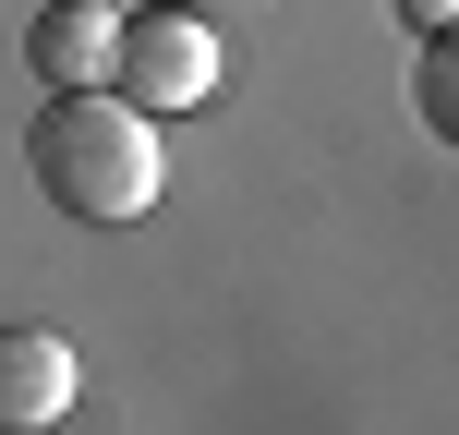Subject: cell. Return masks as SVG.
<instances>
[{
  "label": "cell",
  "instance_id": "6",
  "mask_svg": "<svg viewBox=\"0 0 459 435\" xmlns=\"http://www.w3.org/2000/svg\"><path fill=\"white\" fill-rule=\"evenodd\" d=\"M399 24H423V37H436V24H459V0H399Z\"/></svg>",
  "mask_w": 459,
  "mask_h": 435
},
{
  "label": "cell",
  "instance_id": "3",
  "mask_svg": "<svg viewBox=\"0 0 459 435\" xmlns=\"http://www.w3.org/2000/svg\"><path fill=\"white\" fill-rule=\"evenodd\" d=\"M24 61H37V85H121V13L48 0V13L24 24Z\"/></svg>",
  "mask_w": 459,
  "mask_h": 435
},
{
  "label": "cell",
  "instance_id": "4",
  "mask_svg": "<svg viewBox=\"0 0 459 435\" xmlns=\"http://www.w3.org/2000/svg\"><path fill=\"white\" fill-rule=\"evenodd\" d=\"M73 412V339H48V326H0V423H61Z\"/></svg>",
  "mask_w": 459,
  "mask_h": 435
},
{
  "label": "cell",
  "instance_id": "1",
  "mask_svg": "<svg viewBox=\"0 0 459 435\" xmlns=\"http://www.w3.org/2000/svg\"><path fill=\"white\" fill-rule=\"evenodd\" d=\"M24 170H37V194L61 218H145L169 182V145H158V109H145L134 85H48V109L24 121Z\"/></svg>",
  "mask_w": 459,
  "mask_h": 435
},
{
  "label": "cell",
  "instance_id": "5",
  "mask_svg": "<svg viewBox=\"0 0 459 435\" xmlns=\"http://www.w3.org/2000/svg\"><path fill=\"white\" fill-rule=\"evenodd\" d=\"M411 109L459 145V24H436V37H423V61H411Z\"/></svg>",
  "mask_w": 459,
  "mask_h": 435
},
{
  "label": "cell",
  "instance_id": "2",
  "mask_svg": "<svg viewBox=\"0 0 459 435\" xmlns=\"http://www.w3.org/2000/svg\"><path fill=\"white\" fill-rule=\"evenodd\" d=\"M121 85H134L158 121L206 109V97H218V24H206V13H182V0H145V13H121Z\"/></svg>",
  "mask_w": 459,
  "mask_h": 435
}]
</instances>
